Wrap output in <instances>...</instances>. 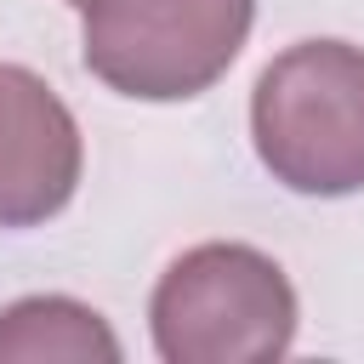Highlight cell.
I'll return each mask as SVG.
<instances>
[{
    "label": "cell",
    "instance_id": "5",
    "mask_svg": "<svg viewBox=\"0 0 364 364\" xmlns=\"http://www.w3.org/2000/svg\"><path fill=\"white\" fill-rule=\"evenodd\" d=\"M119 364L108 318L74 296H23L0 313V364Z\"/></svg>",
    "mask_w": 364,
    "mask_h": 364
},
{
    "label": "cell",
    "instance_id": "3",
    "mask_svg": "<svg viewBox=\"0 0 364 364\" xmlns=\"http://www.w3.org/2000/svg\"><path fill=\"white\" fill-rule=\"evenodd\" d=\"M256 0H85V68L136 102H188L245 51Z\"/></svg>",
    "mask_w": 364,
    "mask_h": 364
},
{
    "label": "cell",
    "instance_id": "6",
    "mask_svg": "<svg viewBox=\"0 0 364 364\" xmlns=\"http://www.w3.org/2000/svg\"><path fill=\"white\" fill-rule=\"evenodd\" d=\"M68 6H85V0H68Z\"/></svg>",
    "mask_w": 364,
    "mask_h": 364
},
{
    "label": "cell",
    "instance_id": "2",
    "mask_svg": "<svg viewBox=\"0 0 364 364\" xmlns=\"http://www.w3.org/2000/svg\"><path fill=\"white\" fill-rule=\"evenodd\" d=\"M296 290L256 245H193L182 250L148 301L154 353L165 364H267L296 341Z\"/></svg>",
    "mask_w": 364,
    "mask_h": 364
},
{
    "label": "cell",
    "instance_id": "1",
    "mask_svg": "<svg viewBox=\"0 0 364 364\" xmlns=\"http://www.w3.org/2000/svg\"><path fill=\"white\" fill-rule=\"evenodd\" d=\"M256 159L307 199H341L364 188V46L296 40L250 91Z\"/></svg>",
    "mask_w": 364,
    "mask_h": 364
},
{
    "label": "cell",
    "instance_id": "4",
    "mask_svg": "<svg viewBox=\"0 0 364 364\" xmlns=\"http://www.w3.org/2000/svg\"><path fill=\"white\" fill-rule=\"evenodd\" d=\"M85 142L68 102L23 63H0V228L51 222L80 188Z\"/></svg>",
    "mask_w": 364,
    "mask_h": 364
}]
</instances>
